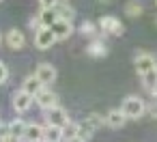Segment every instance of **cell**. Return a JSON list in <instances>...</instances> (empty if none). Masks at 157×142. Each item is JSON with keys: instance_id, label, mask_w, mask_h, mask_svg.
Wrapping results in <instances>:
<instances>
[{"instance_id": "1", "label": "cell", "mask_w": 157, "mask_h": 142, "mask_svg": "<svg viewBox=\"0 0 157 142\" xmlns=\"http://www.w3.org/2000/svg\"><path fill=\"white\" fill-rule=\"evenodd\" d=\"M121 110L125 112V116H127V118L136 121V118L144 116V112H146V103H144V99H142V97H138V95H129V97H125V99H123Z\"/></svg>"}, {"instance_id": "2", "label": "cell", "mask_w": 157, "mask_h": 142, "mask_svg": "<svg viewBox=\"0 0 157 142\" xmlns=\"http://www.w3.org/2000/svg\"><path fill=\"white\" fill-rule=\"evenodd\" d=\"M133 65H136V73L140 78L157 71V58L153 54H148V52H138L136 58H133Z\"/></svg>"}, {"instance_id": "3", "label": "cell", "mask_w": 157, "mask_h": 142, "mask_svg": "<svg viewBox=\"0 0 157 142\" xmlns=\"http://www.w3.org/2000/svg\"><path fill=\"white\" fill-rule=\"evenodd\" d=\"M97 26H99V30H101L103 35H112V37H121V35L125 33L123 22H121L118 17H114V15H103V17L97 22Z\"/></svg>"}, {"instance_id": "4", "label": "cell", "mask_w": 157, "mask_h": 142, "mask_svg": "<svg viewBox=\"0 0 157 142\" xmlns=\"http://www.w3.org/2000/svg\"><path fill=\"white\" fill-rule=\"evenodd\" d=\"M101 125H105V116H101V114H97V112H90V114L84 118V123H80V136L88 140Z\"/></svg>"}, {"instance_id": "5", "label": "cell", "mask_w": 157, "mask_h": 142, "mask_svg": "<svg viewBox=\"0 0 157 142\" xmlns=\"http://www.w3.org/2000/svg\"><path fill=\"white\" fill-rule=\"evenodd\" d=\"M56 41L58 39H56V35H54V30L50 26H41L35 33V48H39V50H50Z\"/></svg>"}, {"instance_id": "6", "label": "cell", "mask_w": 157, "mask_h": 142, "mask_svg": "<svg viewBox=\"0 0 157 142\" xmlns=\"http://www.w3.org/2000/svg\"><path fill=\"white\" fill-rule=\"evenodd\" d=\"M35 103L41 108V110H50L54 106H58V95L54 90H50V86H43L37 95H35Z\"/></svg>"}, {"instance_id": "7", "label": "cell", "mask_w": 157, "mask_h": 142, "mask_svg": "<svg viewBox=\"0 0 157 142\" xmlns=\"http://www.w3.org/2000/svg\"><path fill=\"white\" fill-rule=\"evenodd\" d=\"M45 121L50 125H58V127H65V125L71 123V118H69V114L63 106H54V108L45 110Z\"/></svg>"}, {"instance_id": "8", "label": "cell", "mask_w": 157, "mask_h": 142, "mask_svg": "<svg viewBox=\"0 0 157 142\" xmlns=\"http://www.w3.org/2000/svg\"><path fill=\"white\" fill-rule=\"evenodd\" d=\"M33 101H35V97L30 95V93H26V90H17V93H13V97H11V106H13V110L15 112H28L30 110V106H33Z\"/></svg>"}, {"instance_id": "9", "label": "cell", "mask_w": 157, "mask_h": 142, "mask_svg": "<svg viewBox=\"0 0 157 142\" xmlns=\"http://www.w3.org/2000/svg\"><path fill=\"white\" fill-rule=\"evenodd\" d=\"M35 75L43 82V86H50V84H54L56 82V67L54 65H50V63H41L39 67H37V71H35Z\"/></svg>"}, {"instance_id": "10", "label": "cell", "mask_w": 157, "mask_h": 142, "mask_svg": "<svg viewBox=\"0 0 157 142\" xmlns=\"http://www.w3.org/2000/svg\"><path fill=\"white\" fill-rule=\"evenodd\" d=\"M52 30H54V35H56L58 41H67V39L73 35V24H71V20H63V17H58L56 24L52 26Z\"/></svg>"}, {"instance_id": "11", "label": "cell", "mask_w": 157, "mask_h": 142, "mask_svg": "<svg viewBox=\"0 0 157 142\" xmlns=\"http://www.w3.org/2000/svg\"><path fill=\"white\" fill-rule=\"evenodd\" d=\"M5 41H7V45H9L11 50H22V48L26 45V35H24L20 28H11V30L7 33Z\"/></svg>"}, {"instance_id": "12", "label": "cell", "mask_w": 157, "mask_h": 142, "mask_svg": "<svg viewBox=\"0 0 157 142\" xmlns=\"http://www.w3.org/2000/svg\"><path fill=\"white\" fill-rule=\"evenodd\" d=\"M86 54H88L90 58H103V56L108 54V43L95 37V39H90V43L86 45Z\"/></svg>"}, {"instance_id": "13", "label": "cell", "mask_w": 157, "mask_h": 142, "mask_svg": "<svg viewBox=\"0 0 157 142\" xmlns=\"http://www.w3.org/2000/svg\"><path fill=\"white\" fill-rule=\"evenodd\" d=\"M127 121H129V118L125 116V112H123V110H116V108L110 110V112L105 114V125L112 127V129H121Z\"/></svg>"}, {"instance_id": "14", "label": "cell", "mask_w": 157, "mask_h": 142, "mask_svg": "<svg viewBox=\"0 0 157 142\" xmlns=\"http://www.w3.org/2000/svg\"><path fill=\"white\" fill-rule=\"evenodd\" d=\"M43 142H65V127L58 125H45V133H43Z\"/></svg>"}, {"instance_id": "15", "label": "cell", "mask_w": 157, "mask_h": 142, "mask_svg": "<svg viewBox=\"0 0 157 142\" xmlns=\"http://www.w3.org/2000/svg\"><path fill=\"white\" fill-rule=\"evenodd\" d=\"M43 133H45V127H41L37 123H28L26 133H24V140L26 142H43Z\"/></svg>"}, {"instance_id": "16", "label": "cell", "mask_w": 157, "mask_h": 142, "mask_svg": "<svg viewBox=\"0 0 157 142\" xmlns=\"http://www.w3.org/2000/svg\"><path fill=\"white\" fill-rule=\"evenodd\" d=\"M41 88H43V82H41V80L37 78V75H28V78H26V80L22 82V90L30 93L33 97H35V95H37V93L41 90Z\"/></svg>"}, {"instance_id": "17", "label": "cell", "mask_w": 157, "mask_h": 142, "mask_svg": "<svg viewBox=\"0 0 157 142\" xmlns=\"http://www.w3.org/2000/svg\"><path fill=\"white\" fill-rule=\"evenodd\" d=\"M54 11H56L58 17H63V20H73V17H75V9L67 5V0H60V2L54 7Z\"/></svg>"}, {"instance_id": "18", "label": "cell", "mask_w": 157, "mask_h": 142, "mask_svg": "<svg viewBox=\"0 0 157 142\" xmlns=\"http://www.w3.org/2000/svg\"><path fill=\"white\" fill-rule=\"evenodd\" d=\"M39 17H41V26H54L56 24V20H58V13L54 11V9H41V13H39Z\"/></svg>"}, {"instance_id": "19", "label": "cell", "mask_w": 157, "mask_h": 142, "mask_svg": "<svg viewBox=\"0 0 157 142\" xmlns=\"http://www.w3.org/2000/svg\"><path fill=\"white\" fill-rule=\"evenodd\" d=\"M9 125H11V136H15V138H20V140H24V133H26L28 123H26V121H22V118H15V121H11Z\"/></svg>"}, {"instance_id": "20", "label": "cell", "mask_w": 157, "mask_h": 142, "mask_svg": "<svg viewBox=\"0 0 157 142\" xmlns=\"http://www.w3.org/2000/svg\"><path fill=\"white\" fill-rule=\"evenodd\" d=\"M97 30H99V26H97L95 22H90V20H86V22L80 24V35H82V37H90V39H95Z\"/></svg>"}, {"instance_id": "21", "label": "cell", "mask_w": 157, "mask_h": 142, "mask_svg": "<svg viewBox=\"0 0 157 142\" xmlns=\"http://www.w3.org/2000/svg\"><path fill=\"white\" fill-rule=\"evenodd\" d=\"M144 13V9H142V5L138 2V0H129V2L125 5V15H129V17H140Z\"/></svg>"}, {"instance_id": "22", "label": "cell", "mask_w": 157, "mask_h": 142, "mask_svg": "<svg viewBox=\"0 0 157 142\" xmlns=\"http://www.w3.org/2000/svg\"><path fill=\"white\" fill-rule=\"evenodd\" d=\"M75 136H80V123H69V125H65V140H71V138H75Z\"/></svg>"}, {"instance_id": "23", "label": "cell", "mask_w": 157, "mask_h": 142, "mask_svg": "<svg viewBox=\"0 0 157 142\" xmlns=\"http://www.w3.org/2000/svg\"><path fill=\"white\" fill-rule=\"evenodd\" d=\"M9 136H11V125L0 121V142H2V140H7Z\"/></svg>"}, {"instance_id": "24", "label": "cell", "mask_w": 157, "mask_h": 142, "mask_svg": "<svg viewBox=\"0 0 157 142\" xmlns=\"http://www.w3.org/2000/svg\"><path fill=\"white\" fill-rule=\"evenodd\" d=\"M7 80H9V67H7L2 60H0V86H2Z\"/></svg>"}, {"instance_id": "25", "label": "cell", "mask_w": 157, "mask_h": 142, "mask_svg": "<svg viewBox=\"0 0 157 142\" xmlns=\"http://www.w3.org/2000/svg\"><path fill=\"white\" fill-rule=\"evenodd\" d=\"M58 2H60V0H39L41 9H54V7H56Z\"/></svg>"}, {"instance_id": "26", "label": "cell", "mask_w": 157, "mask_h": 142, "mask_svg": "<svg viewBox=\"0 0 157 142\" xmlns=\"http://www.w3.org/2000/svg\"><path fill=\"white\" fill-rule=\"evenodd\" d=\"M146 112H148L153 118H157V99H155V101H151V103L146 106Z\"/></svg>"}, {"instance_id": "27", "label": "cell", "mask_w": 157, "mask_h": 142, "mask_svg": "<svg viewBox=\"0 0 157 142\" xmlns=\"http://www.w3.org/2000/svg\"><path fill=\"white\" fill-rule=\"evenodd\" d=\"M65 142H86V138H82V136H75V138H71V140H65Z\"/></svg>"}, {"instance_id": "28", "label": "cell", "mask_w": 157, "mask_h": 142, "mask_svg": "<svg viewBox=\"0 0 157 142\" xmlns=\"http://www.w3.org/2000/svg\"><path fill=\"white\" fill-rule=\"evenodd\" d=\"M148 93H151V95H153V97L157 99V82H155V84H153V86L148 88Z\"/></svg>"}, {"instance_id": "29", "label": "cell", "mask_w": 157, "mask_h": 142, "mask_svg": "<svg viewBox=\"0 0 157 142\" xmlns=\"http://www.w3.org/2000/svg\"><path fill=\"white\" fill-rule=\"evenodd\" d=\"M97 2H99V5H112L114 0H97Z\"/></svg>"}, {"instance_id": "30", "label": "cell", "mask_w": 157, "mask_h": 142, "mask_svg": "<svg viewBox=\"0 0 157 142\" xmlns=\"http://www.w3.org/2000/svg\"><path fill=\"white\" fill-rule=\"evenodd\" d=\"M0 43H2V35H0Z\"/></svg>"}, {"instance_id": "31", "label": "cell", "mask_w": 157, "mask_h": 142, "mask_svg": "<svg viewBox=\"0 0 157 142\" xmlns=\"http://www.w3.org/2000/svg\"><path fill=\"white\" fill-rule=\"evenodd\" d=\"M155 26H157V17H155Z\"/></svg>"}, {"instance_id": "32", "label": "cell", "mask_w": 157, "mask_h": 142, "mask_svg": "<svg viewBox=\"0 0 157 142\" xmlns=\"http://www.w3.org/2000/svg\"><path fill=\"white\" fill-rule=\"evenodd\" d=\"M0 2H2V0H0Z\"/></svg>"}, {"instance_id": "33", "label": "cell", "mask_w": 157, "mask_h": 142, "mask_svg": "<svg viewBox=\"0 0 157 142\" xmlns=\"http://www.w3.org/2000/svg\"><path fill=\"white\" fill-rule=\"evenodd\" d=\"M155 2H157V0H155Z\"/></svg>"}]
</instances>
